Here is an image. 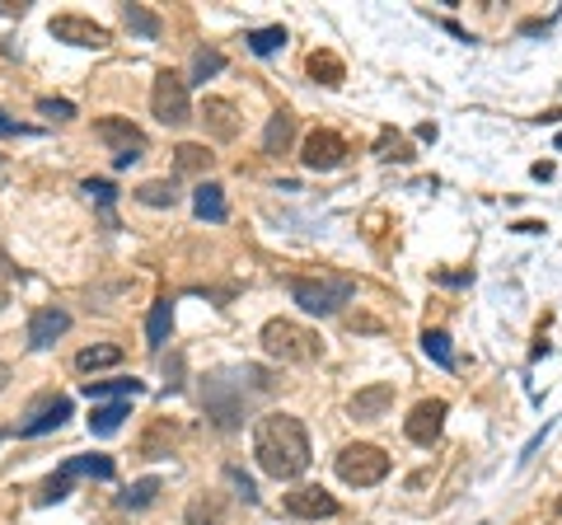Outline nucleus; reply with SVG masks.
Wrapping results in <instances>:
<instances>
[{
	"instance_id": "obj_6",
	"label": "nucleus",
	"mask_w": 562,
	"mask_h": 525,
	"mask_svg": "<svg viewBox=\"0 0 562 525\" xmlns=\"http://www.w3.org/2000/svg\"><path fill=\"white\" fill-rule=\"evenodd\" d=\"M150 113L165 122V127H183L192 122V99H188V80L179 71H160L150 85Z\"/></svg>"
},
{
	"instance_id": "obj_36",
	"label": "nucleus",
	"mask_w": 562,
	"mask_h": 525,
	"mask_svg": "<svg viewBox=\"0 0 562 525\" xmlns=\"http://www.w3.org/2000/svg\"><path fill=\"white\" fill-rule=\"evenodd\" d=\"M225 474H231V483L239 488V498H244V502H258V493H254V483H249V479H244V474H239V469H225Z\"/></svg>"
},
{
	"instance_id": "obj_32",
	"label": "nucleus",
	"mask_w": 562,
	"mask_h": 525,
	"mask_svg": "<svg viewBox=\"0 0 562 525\" xmlns=\"http://www.w3.org/2000/svg\"><path fill=\"white\" fill-rule=\"evenodd\" d=\"M127 29L140 33V38H160V20L146 5H127Z\"/></svg>"
},
{
	"instance_id": "obj_10",
	"label": "nucleus",
	"mask_w": 562,
	"mask_h": 525,
	"mask_svg": "<svg viewBox=\"0 0 562 525\" xmlns=\"http://www.w3.org/2000/svg\"><path fill=\"white\" fill-rule=\"evenodd\" d=\"M70 417V399L66 394H38L29 404L24 413V423H20V436H43V432H57L61 423Z\"/></svg>"
},
{
	"instance_id": "obj_1",
	"label": "nucleus",
	"mask_w": 562,
	"mask_h": 525,
	"mask_svg": "<svg viewBox=\"0 0 562 525\" xmlns=\"http://www.w3.org/2000/svg\"><path fill=\"white\" fill-rule=\"evenodd\" d=\"M254 455L258 469L272 479H301L310 469V436L301 427V417L291 413H268L254 427Z\"/></svg>"
},
{
	"instance_id": "obj_24",
	"label": "nucleus",
	"mask_w": 562,
	"mask_h": 525,
	"mask_svg": "<svg viewBox=\"0 0 562 525\" xmlns=\"http://www.w3.org/2000/svg\"><path fill=\"white\" fill-rule=\"evenodd\" d=\"M169 328H173V301H155L146 314V338H150L155 353L169 343Z\"/></svg>"
},
{
	"instance_id": "obj_12",
	"label": "nucleus",
	"mask_w": 562,
	"mask_h": 525,
	"mask_svg": "<svg viewBox=\"0 0 562 525\" xmlns=\"http://www.w3.org/2000/svg\"><path fill=\"white\" fill-rule=\"evenodd\" d=\"M446 413H450L446 399H422V404L408 413V423H403V432H408V442L431 446L436 436H441V427H446Z\"/></svg>"
},
{
	"instance_id": "obj_8",
	"label": "nucleus",
	"mask_w": 562,
	"mask_h": 525,
	"mask_svg": "<svg viewBox=\"0 0 562 525\" xmlns=\"http://www.w3.org/2000/svg\"><path fill=\"white\" fill-rule=\"evenodd\" d=\"M47 29H52V38H57V43L90 47V52H103V47L113 43V33L103 29V24H94V20H85V14H57Z\"/></svg>"
},
{
	"instance_id": "obj_14",
	"label": "nucleus",
	"mask_w": 562,
	"mask_h": 525,
	"mask_svg": "<svg viewBox=\"0 0 562 525\" xmlns=\"http://www.w3.org/2000/svg\"><path fill=\"white\" fill-rule=\"evenodd\" d=\"M202 127H206V136H211V142H235V136H239V109H235V103L231 99H216V94H211L206 103H202Z\"/></svg>"
},
{
	"instance_id": "obj_22",
	"label": "nucleus",
	"mask_w": 562,
	"mask_h": 525,
	"mask_svg": "<svg viewBox=\"0 0 562 525\" xmlns=\"http://www.w3.org/2000/svg\"><path fill=\"white\" fill-rule=\"evenodd\" d=\"M127 413H132L127 399H113V404H94V413H90V432H94V436H113Z\"/></svg>"
},
{
	"instance_id": "obj_26",
	"label": "nucleus",
	"mask_w": 562,
	"mask_h": 525,
	"mask_svg": "<svg viewBox=\"0 0 562 525\" xmlns=\"http://www.w3.org/2000/svg\"><path fill=\"white\" fill-rule=\"evenodd\" d=\"M173 165H179V174H206L211 169V150L198 146V142H183L179 150H173Z\"/></svg>"
},
{
	"instance_id": "obj_4",
	"label": "nucleus",
	"mask_w": 562,
	"mask_h": 525,
	"mask_svg": "<svg viewBox=\"0 0 562 525\" xmlns=\"http://www.w3.org/2000/svg\"><path fill=\"white\" fill-rule=\"evenodd\" d=\"M384 474H390V455L371 442H357V446H342L338 450V479L351 488H375Z\"/></svg>"
},
{
	"instance_id": "obj_16",
	"label": "nucleus",
	"mask_w": 562,
	"mask_h": 525,
	"mask_svg": "<svg viewBox=\"0 0 562 525\" xmlns=\"http://www.w3.org/2000/svg\"><path fill=\"white\" fill-rule=\"evenodd\" d=\"M70 328V314L61 305H43V310H33V320H29V347H52L61 334Z\"/></svg>"
},
{
	"instance_id": "obj_33",
	"label": "nucleus",
	"mask_w": 562,
	"mask_h": 525,
	"mask_svg": "<svg viewBox=\"0 0 562 525\" xmlns=\"http://www.w3.org/2000/svg\"><path fill=\"white\" fill-rule=\"evenodd\" d=\"M380 150H384V160H413V150L403 146V136H394V132L380 136Z\"/></svg>"
},
{
	"instance_id": "obj_39",
	"label": "nucleus",
	"mask_w": 562,
	"mask_h": 525,
	"mask_svg": "<svg viewBox=\"0 0 562 525\" xmlns=\"http://www.w3.org/2000/svg\"><path fill=\"white\" fill-rule=\"evenodd\" d=\"M29 5H24V0H0V14H24Z\"/></svg>"
},
{
	"instance_id": "obj_20",
	"label": "nucleus",
	"mask_w": 562,
	"mask_h": 525,
	"mask_svg": "<svg viewBox=\"0 0 562 525\" xmlns=\"http://www.w3.org/2000/svg\"><path fill=\"white\" fill-rule=\"evenodd\" d=\"M291 142H295V118L291 113H272L268 132H262V150H268V155H286Z\"/></svg>"
},
{
	"instance_id": "obj_40",
	"label": "nucleus",
	"mask_w": 562,
	"mask_h": 525,
	"mask_svg": "<svg viewBox=\"0 0 562 525\" xmlns=\"http://www.w3.org/2000/svg\"><path fill=\"white\" fill-rule=\"evenodd\" d=\"M5 384H10V366L0 361V390H5Z\"/></svg>"
},
{
	"instance_id": "obj_43",
	"label": "nucleus",
	"mask_w": 562,
	"mask_h": 525,
	"mask_svg": "<svg viewBox=\"0 0 562 525\" xmlns=\"http://www.w3.org/2000/svg\"><path fill=\"white\" fill-rule=\"evenodd\" d=\"M558 516H562V498H558Z\"/></svg>"
},
{
	"instance_id": "obj_29",
	"label": "nucleus",
	"mask_w": 562,
	"mask_h": 525,
	"mask_svg": "<svg viewBox=\"0 0 562 525\" xmlns=\"http://www.w3.org/2000/svg\"><path fill=\"white\" fill-rule=\"evenodd\" d=\"M422 353H427L436 366H446V371H450V366H454V353H450V338L441 334V328H427V334H422Z\"/></svg>"
},
{
	"instance_id": "obj_18",
	"label": "nucleus",
	"mask_w": 562,
	"mask_h": 525,
	"mask_svg": "<svg viewBox=\"0 0 562 525\" xmlns=\"http://www.w3.org/2000/svg\"><path fill=\"white\" fill-rule=\"evenodd\" d=\"M173 446H179V423H169V417H155L146 427V436L136 442V450L146 455V460H160V455H169Z\"/></svg>"
},
{
	"instance_id": "obj_35",
	"label": "nucleus",
	"mask_w": 562,
	"mask_h": 525,
	"mask_svg": "<svg viewBox=\"0 0 562 525\" xmlns=\"http://www.w3.org/2000/svg\"><path fill=\"white\" fill-rule=\"evenodd\" d=\"M38 113H47V118H76V103H70V99H38Z\"/></svg>"
},
{
	"instance_id": "obj_42",
	"label": "nucleus",
	"mask_w": 562,
	"mask_h": 525,
	"mask_svg": "<svg viewBox=\"0 0 562 525\" xmlns=\"http://www.w3.org/2000/svg\"><path fill=\"white\" fill-rule=\"evenodd\" d=\"M103 525H117V516H109V521H103Z\"/></svg>"
},
{
	"instance_id": "obj_23",
	"label": "nucleus",
	"mask_w": 562,
	"mask_h": 525,
	"mask_svg": "<svg viewBox=\"0 0 562 525\" xmlns=\"http://www.w3.org/2000/svg\"><path fill=\"white\" fill-rule=\"evenodd\" d=\"M310 76L319 80V85H342L347 80V66H342V57L338 52H310Z\"/></svg>"
},
{
	"instance_id": "obj_27",
	"label": "nucleus",
	"mask_w": 562,
	"mask_h": 525,
	"mask_svg": "<svg viewBox=\"0 0 562 525\" xmlns=\"http://www.w3.org/2000/svg\"><path fill=\"white\" fill-rule=\"evenodd\" d=\"M155 493H160V479H140V483H132L127 493L117 498V506H122V512H140V506L155 502Z\"/></svg>"
},
{
	"instance_id": "obj_38",
	"label": "nucleus",
	"mask_w": 562,
	"mask_h": 525,
	"mask_svg": "<svg viewBox=\"0 0 562 525\" xmlns=\"http://www.w3.org/2000/svg\"><path fill=\"white\" fill-rule=\"evenodd\" d=\"M347 328H366V334H375V320H366V314H351V320H347Z\"/></svg>"
},
{
	"instance_id": "obj_7",
	"label": "nucleus",
	"mask_w": 562,
	"mask_h": 525,
	"mask_svg": "<svg viewBox=\"0 0 562 525\" xmlns=\"http://www.w3.org/2000/svg\"><path fill=\"white\" fill-rule=\"evenodd\" d=\"M94 132H99V142H109L117 150V169H127V165H136L140 155H146V132H140L136 122H127V118H99Z\"/></svg>"
},
{
	"instance_id": "obj_30",
	"label": "nucleus",
	"mask_w": 562,
	"mask_h": 525,
	"mask_svg": "<svg viewBox=\"0 0 562 525\" xmlns=\"http://www.w3.org/2000/svg\"><path fill=\"white\" fill-rule=\"evenodd\" d=\"M216 71H225V52H216V47H198V52H192V80H206Z\"/></svg>"
},
{
	"instance_id": "obj_31",
	"label": "nucleus",
	"mask_w": 562,
	"mask_h": 525,
	"mask_svg": "<svg viewBox=\"0 0 562 525\" xmlns=\"http://www.w3.org/2000/svg\"><path fill=\"white\" fill-rule=\"evenodd\" d=\"M286 43V29L272 24V29H254L249 33V52H258V57H272V52Z\"/></svg>"
},
{
	"instance_id": "obj_11",
	"label": "nucleus",
	"mask_w": 562,
	"mask_h": 525,
	"mask_svg": "<svg viewBox=\"0 0 562 525\" xmlns=\"http://www.w3.org/2000/svg\"><path fill=\"white\" fill-rule=\"evenodd\" d=\"M286 512L301 516V521H328V516H338V498L319 483H301L286 493Z\"/></svg>"
},
{
	"instance_id": "obj_19",
	"label": "nucleus",
	"mask_w": 562,
	"mask_h": 525,
	"mask_svg": "<svg viewBox=\"0 0 562 525\" xmlns=\"http://www.w3.org/2000/svg\"><path fill=\"white\" fill-rule=\"evenodd\" d=\"M192 212H198V221H225L231 212H225V188L221 183H198V192H192Z\"/></svg>"
},
{
	"instance_id": "obj_15",
	"label": "nucleus",
	"mask_w": 562,
	"mask_h": 525,
	"mask_svg": "<svg viewBox=\"0 0 562 525\" xmlns=\"http://www.w3.org/2000/svg\"><path fill=\"white\" fill-rule=\"evenodd\" d=\"M390 404H394V384L380 380V384H366V390L351 394L347 413L357 417V423H375V417H384V409H390Z\"/></svg>"
},
{
	"instance_id": "obj_37",
	"label": "nucleus",
	"mask_w": 562,
	"mask_h": 525,
	"mask_svg": "<svg viewBox=\"0 0 562 525\" xmlns=\"http://www.w3.org/2000/svg\"><path fill=\"white\" fill-rule=\"evenodd\" d=\"M33 127H24V122H10L5 113H0V136H29Z\"/></svg>"
},
{
	"instance_id": "obj_9",
	"label": "nucleus",
	"mask_w": 562,
	"mask_h": 525,
	"mask_svg": "<svg viewBox=\"0 0 562 525\" xmlns=\"http://www.w3.org/2000/svg\"><path fill=\"white\" fill-rule=\"evenodd\" d=\"M301 160H305V169H338L342 160H347V142L333 127H314L305 142H301Z\"/></svg>"
},
{
	"instance_id": "obj_41",
	"label": "nucleus",
	"mask_w": 562,
	"mask_h": 525,
	"mask_svg": "<svg viewBox=\"0 0 562 525\" xmlns=\"http://www.w3.org/2000/svg\"><path fill=\"white\" fill-rule=\"evenodd\" d=\"M5 305H10V291H5V287H0V310H5Z\"/></svg>"
},
{
	"instance_id": "obj_34",
	"label": "nucleus",
	"mask_w": 562,
	"mask_h": 525,
	"mask_svg": "<svg viewBox=\"0 0 562 525\" xmlns=\"http://www.w3.org/2000/svg\"><path fill=\"white\" fill-rule=\"evenodd\" d=\"M85 192H90L99 206H113V198H117V188L109 179H85Z\"/></svg>"
},
{
	"instance_id": "obj_3",
	"label": "nucleus",
	"mask_w": 562,
	"mask_h": 525,
	"mask_svg": "<svg viewBox=\"0 0 562 525\" xmlns=\"http://www.w3.org/2000/svg\"><path fill=\"white\" fill-rule=\"evenodd\" d=\"M351 291H357L351 277H291L295 305L310 310V314H333L338 305L351 301Z\"/></svg>"
},
{
	"instance_id": "obj_25",
	"label": "nucleus",
	"mask_w": 562,
	"mask_h": 525,
	"mask_svg": "<svg viewBox=\"0 0 562 525\" xmlns=\"http://www.w3.org/2000/svg\"><path fill=\"white\" fill-rule=\"evenodd\" d=\"M85 394L90 399H136V394H146V384L140 380H85Z\"/></svg>"
},
{
	"instance_id": "obj_13",
	"label": "nucleus",
	"mask_w": 562,
	"mask_h": 525,
	"mask_svg": "<svg viewBox=\"0 0 562 525\" xmlns=\"http://www.w3.org/2000/svg\"><path fill=\"white\" fill-rule=\"evenodd\" d=\"M225 390H231V380L211 376L206 390H202V404H206V417H216V427H235L239 417H244V404H239L235 394H225Z\"/></svg>"
},
{
	"instance_id": "obj_5",
	"label": "nucleus",
	"mask_w": 562,
	"mask_h": 525,
	"mask_svg": "<svg viewBox=\"0 0 562 525\" xmlns=\"http://www.w3.org/2000/svg\"><path fill=\"white\" fill-rule=\"evenodd\" d=\"M117 469H113V460L109 455H70V460L52 474L47 483H43V493H38V502L43 506H52V502H61L66 493H70V483L76 479H113Z\"/></svg>"
},
{
	"instance_id": "obj_21",
	"label": "nucleus",
	"mask_w": 562,
	"mask_h": 525,
	"mask_svg": "<svg viewBox=\"0 0 562 525\" xmlns=\"http://www.w3.org/2000/svg\"><path fill=\"white\" fill-rule=\"evenodd\" d=\"M103 366H122V347L117 343H94L76 353V371H103Z\"/></svg>"
},
{
	"instance_id": "obj_17",
	"label": "nucleus",
	"mask_w": 562,
	"mask_h": 525,
	"mask_svg": "<svg viewBox=\"0 0 562 525\" xmlns=\"http://www.w3.org/2000/svg\"><path fill=\"white\" fill-rule=\"evenodd\" d=\"M183 521L188 525H225V521H231V502H225V493H211V488H202V493H192Z\"/></svg>"
},
{
	"instance_id": "obj_28",
	"label": "nucleus",
	"mask_w": 562,
	"mask_h": 525,
	"mask_svg": "<svg viewBox=\"0 0 562 525\" xmlns=\"http://www.w3.org/2000/svg\"><path fill=\"white\" fill-rule=\"evenodd\" d=\"M136 202H146V206H173V202H179V192H173L169 179H150V183L136 188Z\"/></svg>"
},
{
	"instance_id": "obj_2",
	"label": "nucleus",
	"mask_w": 562,
	"mask_h": 525,
	"mask_svg": "<svg viewBox=\"0 0 562 525\" xmlns=\"http://www.w3.org/2000/svg\"><path fill=\"white\" fill-rule=\"evenodd\" d=\"M258 343H262V353H268L272 361H281V366H310V361L324 357V338L314 334V328L295 324V320H268Z\"/></svg>"
}]
</instances>
